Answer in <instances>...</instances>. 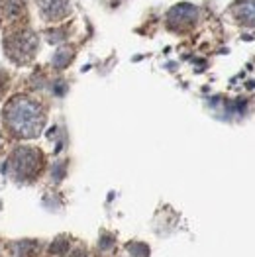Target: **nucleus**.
Wrapping results in <instances>:
<instances>
[{"label": "nucleus", "mask_w": 255, "mask_h": 257, "mask_svg": "<svg viewBox=\"0 0 255 257\" xmlns=\"http://www.w3.org/2000/svg\"><path fill=\"white\" fill-rule=\"evenodd\" d=\"M2 120L6 130L22 140H30L42 134L45 126V112L40 102H36L30 96L18 94L14 96L2 112Z\"/></svg>", "instance_id": "1"}, {"label": "nucleus", "mask_w": 255, "mask_h": 257, "mask_svg": "<svg viewBox=\"0 0 255 257\" xmlns=\"http://www.w3.org/2000/svg\"><path fill=\"white\" fill-rule=\"evenodd\" d=\"M43 163H45V159L40 150L18 148L16 151H12V155L4 163V173H8L14 181L28 183V181H34L42 173Z\"/></svg>", "instance_id": "2"}, {"label": "nucleus", "mask_w": 255, "mask_h": 257, "mask_svg": "<svg viewBox=\"0 0 255 257\" xmlns=\"http://www.w3.org/2000/svg\"><path fill=\"white\" fill-rule=\"evenodd\" d=\"M4 51L14 63H30L38 51V36L28 28L16 26L4 38Z\"/></svg>", "instance_id": "3"}, {"label": "nucleus", "mask_w": 255, "mask_h": 257, "mask_svg": "<svg viewBox=\"0 0 255 257\" xmlns=\"http://www.w3.org/2000/svg\"><path fill=\"white\" fill-rule=\"evenodd\" d=\"M43 20L57 22L71 14V0H38Z\"/></svg>", "instance_id": "4"}, {"label": "nucleus", "mask_w": 255, "mask_h": 257, "mask_svg": "<svg viewBox=\"0 0 255 257\" xmlns=\"http://www.w3.org/2000/svg\"><path fill=\"white\" fill-rule=\"evenodd\" d=\"M167 22H169V28L173 30H187L196 22V10H194V6H189V4L175 6L171 10Z\"/></svg>", "instance_id": "5"}, {"label": "nucleus", "mask_w": 255, "mask_h": 257, "mask_svg": "<svg viewBox=\"0 0 255 257\" xmlns=\"http://www.w3.org/2000/svg\"><path fill=\"white\" fill-rule=\"evenodd\" d=\"M24 8H26L24 0H0V18L6 20L10 26H18Z\"/></svg>", "instance_id": "6"}, {"label": "nucleus", "mask_w": 255, "mask_h": 257, "mask_svg": "<svg viewBox=\"0 0 255 257\" xmlns=\"http://www.w3.org/2000/svg\"><path fill=\"white\" fill-rule=\"evenodd\" d=\"M234 18L243 26H255V0H235L232 6Z\"/></svg>", "instance_id": "7"}]
</instances>
